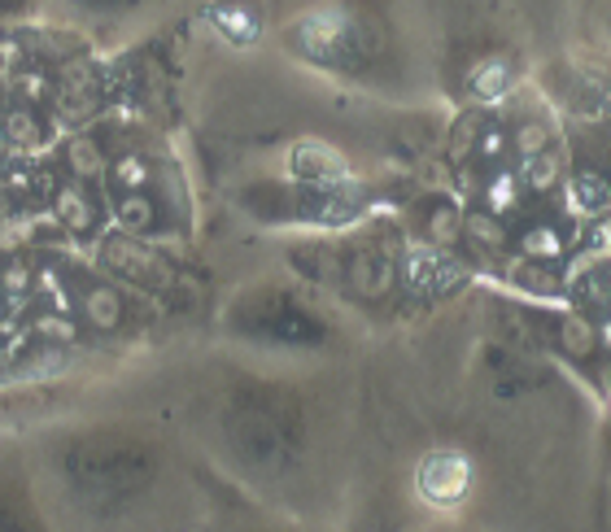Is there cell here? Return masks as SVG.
<instances>
[{"label":"cell","mask_w":611,"mask_h":532,"mask_svg":"<svg viewBox=\"0 0 611 532\" xmlns=\"http://www.w3.org/2000/svg\"><path fill=\"white\" fill-rule=\"evenodd\" d=\"M66 476L83 498H127L149 480V463L127 445L92 441L66 454Z\"/></svg>","instance_id":"obj_1"},{"label":"cell","mask_w":611,"mask_h":532,"mask_svg":"<svg viewBox=\"0 0 611 532\" xmlns=\"http://www.w3.org/2000/svg\"><path fill=\"white\" fill-rule=\"evenodd\" d=\"M297 48H302L306 57H315L323 66H345L354 53V22L341 14V9H319V14H310L297 22L293 31Z\"/></svg>","instance_id":"obj_2"},{"label":"cell","mask_w":611,"mask_h":532,"mask_svg":"<svg viewBox=\"0 0 611 532\" xmlns=\"http://www.w3.org/2000/svg\"><path fill=\"white\" fill-rule=\"evenodd\" d=\"M415 489L424 502L433 506H459L472 489V463L459 450H433L424 454V463L415 471Z\"/></svg>","instance_id":"obj_3"},{"label":"cell","mask_w":611,"mask_h":532,"mask_svg":"<svg viewBox=\"0 0 611 532\" xmlns=\"http://www.w3.org/2000/svg\"><path fill=\"white\" fill-rule=\"evenodd\" d=\"M101 262L110 266L114 275H123L131 284H145V288H166L171 284V266L162 262L158 249H145L140 240H127V236H114L101 245Z\"/></svg>","instance_id":"obj_4"},{"label":"cell","mask_w":611,"mask_h":532,"mask_svg":"<svg viewBox=\"0 0 611 532\" xmlns=\"http://www.w3.org/2000/svg\"><path fill=\"white\" fill-rule=\"evenodd\" d=\"M402 280L411 293H450L463 284V266L437 245H411L402 258Z\"/></svg>","instance_id":"obj_5"},{"label":"cell","mask_w":611,"mask_h":532,"mask_svg":"<svg viewBox=\"0 0 611 532\" xmlns=\"http://www.w3.org/2000/svg\"><path fill=\"white\" fill-rule=\"evenodd\" d=\"M289 166H293V175L302 179V184L319 188V192H345L350 188V162H345L332 144H319V140L297 144Z\"/></svg>","instance_id":"obj_6"},{"label":"cell","mask_w":611,"mask_h":532,"mask_svg":"<svg viewBox=\"0 0 611 532\" xmlns=\"http://www.w3.org/2000/svg\"><path fill=\"white\" fill-rule=\"evenodd\" d=\"M393 275H398V266H393L385 249H363V253H354V262H350V284H354V293H363V297H385L393 288Z\"/></svg>","instance_id":"obj_7"},{"label":"cell","mask_w":611,"mask_h":532,"mask_svg":"<svg viewBox=\"0 0 611 532\" xmlns=\"http://www.w3.org/2000/svg\"><path fill=\"white\" fill-rule=\"evenodd\" d=\"M511 88H515V66L507 57H481V62L467 70V92L481 105H498Z\"/></svg>","instance_id":"obj_8"},{"label":"cell","mask_w":611,"mask_h":532,"mask_svg":"<svg viewBox=\"0 0 611 532\" xmlns=\"http://www.w3.org/2000/svg\"><path fill=\"white\" fill-rule=\"evenodd\" d=\"M568 210H577L581 219H603L611 214V179L598 171H581L568 179Z\"/></svg>","instance_id":"obj_9"},{"label":"cell","mask_w":611,"mask_h":532,"mask_svg":"<svg viewBox=\"0 0 611 532\" xmlns=\"http://www.w3.org/2000/svg\"><path fill=\"white\" fill-rule=\"evenodd\" d=\"M79 314L92 323V328H101V332H114L118 323H123V297H118V288L110 284H88V288H79Z\"/></svg>","instance_id":"obj_10"},{"label":"cell","mask_w":611,"mask_h":532,"mask_svg":"<svg viewBox=\"0 0 611 532\" xmlns=\"http://www.w3.org/2000/svg\"><path fill=\"white\" fill-rule=\"evenodd\" d=\"M53 214H57V223H62L66 232H75V236H88L92 227H97V205H92V197L83 192V184L57 188Z\"/></svg>","instance_id":"obj_11"},{"label":"cell","mask_w":611,"mask_h":532,"mask_svg":"<svg viewBox=\"0 0 611 532\" xmlns=\"http://www.w3.org/2000/svg\"><path fill=\"white\" fill-rule=\"evenodd\" d=\"M210 22L219 27L223 40H232V44H254L258 31H262V18L249 5H241V0H232V5H214Z\"/></svg>","instance_id":"obj_12"},{"label":"cell","mask_w":611,"mask_h":532,"mask_svg":"<svg viewBox=\"0 0 611 532\" xmlns=\"http://www.w3.org/2000/svg\"><path fill=\"white\" fill-rule=\"evenodd\" d=\"M520 184L529 188V192H555L559 188V179H563V157L559 149H542V153H529V157H520Z\"/></svg>","instance_id":"obj_13"},{"label":"cell","mask_w":611,"mask_h":532,"mask_svg":"<svg viewBox=\"0 0 611 532\" xmlns=\"http://www.w3.org/2000/svg\"><path fill=\"white\" fill-rule=\"evenodd\" d=\"M520 197H524V184H520V175L515 171H494L485 179V188H481L485 210L498 214V219H507V214L520 210Z\"/></svg>","instance_id":"obj_14"},{"label":"cell","mask_w":611,"mask_h":532,"mask_svg":"<svg viewBox=\"0 0 611 532\" xmlns=\"http://www.w3.org/2000/svg\"><path fill=\"white\" fill-rule=\"evenodd\" d=\"M114 219L127 236H145V232L158 227V205H153L145 192H123L118 205H114Z\"/></svg>","instance_id":"obj_15"},{"label":"cell","mask_w":611,"mask_h":532,"mask_svg":"<svg viewBox=\"0 0 611 532\" xmlns=\"http://www.w3.org/2000/svg\"><path fill=\"white\" fill-rule=\"evenodd\" d=\"M563 253H568V240H563L559 227H550V223L524 227V236H520V258H529V262H559Z\"/></svg>","instance_id":"obj_16"},{"label":"cell","mask_w":611,"mask_h":532,"mask_svg":"<svg viewBox=\"0 0 611 532\" xmlns=\"http://www.w3.org/2000/svg\"><path fill=\"white\" fill-rule=\"evenodd\" d=\"M463 236L472 240L476 249H489V253L507 249V227H502V219H498V214H489V210L463 214Z\"/></svg>","instance_id":"obj_17"},{"label":"cell","mask_w":611,"mask_h":532,"mask_svg":"<svg viewBox=\"0 0 611 532\" xmlns=\"http://www.w3.org/2000/svg\"><path fill=\"white\" fill-rule=\"evenodd\" d=\"M559 341L572 358H590L598 349V328L590 323V314L572 310V314H563V323H559Z\"/></svg>","instance_id":"obj_18"},{"label":"cell","mask_w":611,"mask_h":532,"mask_svg":"<svg viewBox=\"0 0 611 532\" xmlns=\"http://www.w3.org/2000/svg\"><path fill=\"white\" fill-rule=\"evenodd\" d=\"M424 232H428V245H437V249L459 245V240H463V214L454 210V205H437V210L428 214Z\"/></svg>","instance_id":"obj_19"},{"label":"cell","mask_w":611,"mask_h":532,"mask_svg":"<svg viewBox=\"0 0 611 532\" xmlns=\"http://www.w3.org/2000/svg\"><path fill=\"white\" fill-rule=\"evenodd\" d=\"M0 532H44V524L22 498L0 493Z\"/></svg>","instance_id":"obj_20"},{"label":"cell","mask_w":611,"mask_h":532,"mask_svg":"<svg viewBox=\"0 0 611 532\" xmlns=\"http://www.w3.org/2000/svg\"><path fill=\"white\" fill-rule=\"evenodd\" d=\"M511 275L520 280V288H529V293H537V297H559V280L546 271V262L520 258V262L511 266Z\"/></svg>","instance_id":"obj_21"},{"label":"cell","mask_w":611,"mask_h":532,"mask_svg":"<svg viewBox=\"0 0 611 532\" xmlns=\"http://www.w3.org/2000/svg\"><path fill=\"white\" fill-rule=\"evenodd\" d=\"M149 179H153V171H149L145 157L127 153V157H118V162H114V184L123 188V192H145Z\"/></svg>","instance_id":"obj_22"},{"label":"cell","mask_w":611,"mask_h":532,"mask_svg":"<svg viewBox=\"0 0 611 532\" xmlns=\"http://www.w3.org/2000/svg\"><path fill=\"white\" fill-rule=\"evenodd\" d=\"M511 144H515V153H520V157L542 153V149H550V127H546V123H537V118H524V123L515 127Z\"/></svg>","instance_id":"obj_23"},{"label":"cell","mask_w":611,"mask_h":532,"mask_svg":"<svg viewBox=\"0 0 611 532\" xmlns=\"http://www.w3.org/2000/svg\"><path fill=\"white\" fill-rule=\"evenodd\" d=\"M5 140H9V144H35V140H40V123H35V110H9V114H5Z\"/></svg>","instance_id":"obj_24"},{"label":"cell","mask_w":611,"mask_h":532,"mask_svg":"<svg viewBox=\"0 0 611 532\" xmlns=\"http://www.w3.org/2000/svg\"><path fill=\"white\" fill-rule=\"evenodd\" d=\"M481 131H485L481 110H467V114L459 118V123H454V157L472 153V149H476V140H481Z\"/></svg>","instance_id":"obj_25"},{"label":"cell","mask_w":611,"mask_h":532,"mask_svg":"<svg viewBox=\"0 0 611 532\" xmlns=\"http://www.w3.org/2000/svg\"><path fill=\"white\" fill-rule=\"evenodd\" d=\"M66 162H70V171H75L79 179H88V175H97V171H105V157L92 149L88 140H79V144H70L66 149Z\"/></svg>","instance_id":"obj_26"},{"label":"cell","mask_w":611,"mask_h":532,"mask_svg":"<svg viewBox=\"0 0 611 532\" xmlns=\"http://www.w3.org/2000/svg\"><path fill=\"white\" fill-rule=\"evenodd\" d=\"M507 144H511V136L502 127H494V123H485V131H481V140H476V157L481 162H502V153H507Z\"/></svg>","instance_id":"obj_27"},{"label":"cell","mask_w":611,"mask_h":532,"mask_svg":"<svg viewBox=\"0 0 611 532\" xmlns=\"http://www.w3.org/2000/svg\"><path fill=\"white\" fill-rule=\"evenodd\" d=\"M22 92H27V96H44V92H49V79H44V75H27V79H22Z\"/></svg>","instance_id":"obj_28"},{"label":"cell","mask_w":611,"mask_h":532,"mask_svg":"<svg viewBox=\"0 0 611 532\" xmlns=\"http://www.w3.org/2000/svg\"><path fill=\"white\" fill-rule=\"evenodd\" d=\"M598 341H603V345L611 349V314H607V319H603V323H598Z\"/></svg>","instance_id":"obj_29"}]
</instances>
